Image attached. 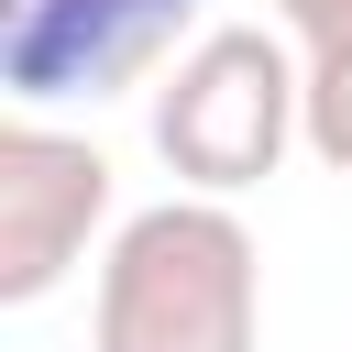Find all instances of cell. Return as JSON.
<instances>
[{
	"instance_id": "obj_1",
	"label": "cell",
	"mask_w": 352,
	"mask_h": 352,
	"mask_svg": "<svg viewBox=\"0 0 352 352\" xmlns=\"http://www.w3.org/2000/svg\"><path fill=\"white\" fill-rule=\"evenodd\" d=\"M264 341V253L231 198H154L110 231L88 352H253Z\"/></svg>"
},
{
	"instance_id": "obj_2",
	"label": "cell",
	"mask_w": 352,
	"mask_h": 352,
	"mask_svg": "<svg viewBox=\"0 0 352 352\" xmlns=\"http://www.w3.org/2000/svg\"><path fill=\"white\" fill-rule=\"evenodd\" d=\"M308 143V55L275 22H209L154 77V154L198 198H242Z\"/></svg>"
},
{
	"instance_id": "obj_3",
	"label": "cell",
	"mask_w": 352,
	"mask_h": 352,
	"mask_svg": "<svg viewBox=\"0 0 352 352\" xmlns=\"http://www.w3.org/2000/svg\"><path fill=\"white\" fill-rule=\"evenodd\" d=\"M110 198H121V176H110V154H99L88 132H55V121H33V110L0 121V297H11V308L55 297V286L88 264Z\"/></svg>"
},
{
	"instance_id": "obj_4",
	"label": "cell",
	"mask_w": 352,
	"mask_h": 352,
	"mask_svg": "<svg viewBox=\"0 0 352 352\" xmlns=\"http://www.w3.org/2000/svg\"><path fill=\"white\" fill-rule=\"evenodd\" d=\"M198 0H0V88L22 110L44 99H110L176 55Z\"/></svg>"
},
{
	"instance_id": "obj_5",
	"label": "cell",
	"mask_w": 352,
	"mask_h": 352,
	"mask_svg": "<svg viewBox=\"0 0 352 352\" xmlns=\"http://www.w3.org/2000/svg\"><path fill=\"white\" fill-rule=\"evenodd\" d=\"M308 154L330 176H352V55L341 66H308Z\"/></svg>"
},
{
	"instance_id": "obj_6",
	"label": "cell",
	"mask_w": 352,
	"mask_h": 352,
	"mask_svg": "<svg viewBox=\"0 0 352 352\" xmlns=\"http://www.w3.org/2000/svg\"><path fill=\"white\" fill-rule=\"evenodd\" d=\"M275 33H286L308 66H341V55H352V0H275Z\"/></svg>"
}]
</instances>
